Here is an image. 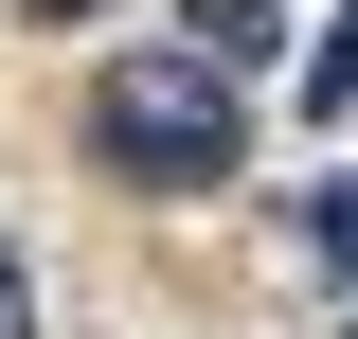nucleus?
Listing matches in <instances>:
<instances>
[{"label": "nucleus", "mask_w": 358, "mask_h": 339, "mask_svg": "<svg viewBox=\"0 0 358 339\" xmlns=\"http://www.w3.org/2000/svg\"><path fill=\"white\" fill-rule=\"evenodd\" d=\"M90 143H108V179H143V197H197V179H233V143H251V89L215 72V54H108L90 72Z\"/></svg>", "instance_id": "nucleus-1"}, {"label": "nucleus", "mask_w": 358, "mask_h": 339, "mask_svg": "<svg viewBox=\"0 0 358 339\" xmlns=\"http://www.w3.org/2000/svg\"><path fill=\"white\" fill-rule=\"evenodd\" d=\"M179 54H215V72L251 89L268 72V0H179Z\"/></svg>", "instance_id": "nucleus-2"}, {"label": "nucleus", "mask_w": 358, "mask_h": 339, "mask_svg": "<svg viewBox=\"0 0 358 339\" xmlns=\"http://www.w3.org/2000/svg\"><path fill=\"white\" fill-rule=\"evenodd\" d=\"M305 107H322V126H341V107H358V0H341V36L305 54Z\"/></svg>", "instance_id": "nucleus-3"}, {"label": "nucleus", "mask_w": 358, "mask_h": 339, "mask_svg": "<svg viewBox=\"0 0 358 339\" xmlns=\"http://www.w3.org/2000/svg\"><path fill=\"white\" fill-rule=\"evenodd\" d=\"M322 250H341V286H358V179H341V197H322Z\"/></svg>", "instance_id": "nucleus-4"}, {"label": "nucleus", "mask_w": 358, "mask_h": 339, "mask_svg": "<svg viewBox=\"0 0 358 339\" xmlns=\"http://www.w3.org/2000/svg\"><path fill=\"white\" fill-rule=\"evenodd\" d=\"M0 339H36V286H18V250H0Z\"/></svg>", "instance_id": "nucleus-5"}, {"label": "nucleus", "mask_w": 358, "mask_h": 339, "mask_svg": "<svg viewBox=\"0 0 358 339\" xmlns=\"http://www.w3.org/2000/svg\"><path fill=\"white\" fill-rule=\"evenodd\" d=\"M18 18H54V36H72V18H108V0H18Z\"/></svg>", "instance_id": "nucleus-6"}, {"label": "nucleus", "mask_w": 358, "mask_h": 339, "mask_svg": "<svg viewBox=\"0 0 358 339\" xmlns=\"http://www.w3.org/2000/svg\"><path fill=\"white\" fill-rule=\"evenodd\" d=\"M341 339H358V303H341Z\"/></svg>", "instance_id": "nucleus-7"}]
</instances>
